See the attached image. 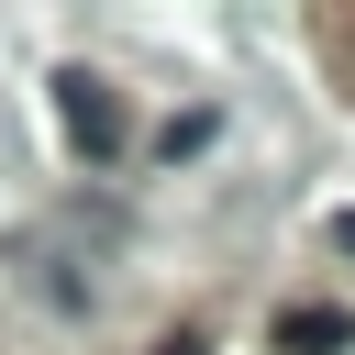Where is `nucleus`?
<instances>
[{
    "instance_id": "obj_3",
    "label": "nucleus",
    "mask_w": 355,
    "mask_h": 355,
    "mask_svg": "<svg viewBox=\"0 0 355 355\" xmlns=\"http://www.w3.org/2000/svg\"><path fill=\"white\" fill-rule=\"evenodd\" d=\"M333 244H344V255H355V211H344V222H333Z\"/></svg>"
},
{
    "instance_id": "obj_1",
    "label": "nucleus",
    "mask_w": 355,
    "mask_h": 355,
    "mask_svg": "<svg viewBox=\"0 0 355 355\" xmlns=\"http://www.w3.org/2000/svg\"><path fill=\"white\" fill-rule=\"evenodd\" d=\"M55 122H67V144H78V155H122V144H133L122 100H111L89 67H67V78H55Z\"/></svg>"
},
{
    "instance_id": "obj_2",
    "label": "nucleus",
    "mask_w": 355,
    "mask_h": 355,
    "mask_svg": "<svg viewBox=\"0 0 355 355\" xmlns=\"http://www.w3.org/2000/svg\"><path fill=\"white\" fill-rule=\"evenodd\" d=\"M277 344H288V355H344V344H355V322H344V311H288V322H277Z\"/></svg>"
},
{
    "instance_id": "obj_4",
    "label": "nucleus",
    "mask_w": 355,
    "mask_h": 355,
    "mask_svg": "<svg viewBox=\"0 0 355 355\" xmlns=\"http://www.w3.org/2000/svg\"><path fill=\"white\" fill-rule=\"evenodd\" d=\"M155 355H200V344H189V333H166V344H155Z\"/></svg>"
}]
</instances>
